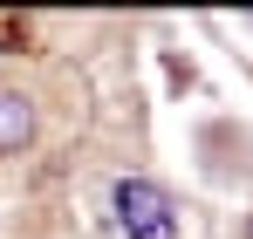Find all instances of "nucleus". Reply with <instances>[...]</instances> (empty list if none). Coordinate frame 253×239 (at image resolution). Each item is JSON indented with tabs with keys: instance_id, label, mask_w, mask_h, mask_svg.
I'll return each instance as SVG.
<instances>
[{
	"instance_id": "nucleus-1",
	"label": "nucleus",
	"mask_w": 253,
	"mask_h": 239,
	"mask_svg": "<svg viewBox=\"0 0 253 239\" xmlns=\"http://www.w3.org/2000/svg\"><path fill=\"white\" fill-rule=\"evenodd\" d=\"M110 205H117V233L124 239H178V212L151 178H124L110 192Z\"/></svg>"
},
{
	"instance_id": "nucleus-2",
	"label": "nucleus",
	"mask_w": 253,
	"mask_h": 239,
	"mask_svg": "<svg viewBox=\"0 0 253 239\" xmlns=\"http://www.w3.org/2000/svg\"><path fill=\"white\" fill-rule=\"evenodd\" d=\"M28 130H35V110H28L21 96H0V151H21Z\"/></svg>"
}]
</instances>
